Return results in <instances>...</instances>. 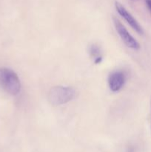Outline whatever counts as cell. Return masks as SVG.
<instances>
[{
    "instance_id": "1",
    "label": "cell",
    "mask_w": 151,
    "mask_h": 152,
    "mask_svg": "<svg viewBox=\"0 0 151 152\" xmlns=\"http://www.w3.org/2000/svg\"><path fill=\"white\" fill-rule=\"evenodd\" d=\"M0 86L12 96L19 94L22 88L17 74L8 68H0Z\"/></svg>"
},
{
    "instance_id": "2",
    "label": "cell",
    "mask_w": 151,
    "mask_h": 152,
    "mask_svg": "<svg viewBox=\"0 0 151 152\" xmlns=\"http://www.w3.org/2000/svg\"><path fill=\"white\" fill-rule=\"evenodd\" d=\"M76 91L74 88L68 86H57L51 88L48 92L47 99L53 106L65 105L74 99Z\"/></svg>"
},
{
    "instance_id": "3",
    "label": "cell",
    "mask_w": 151,
    "mask_h": 152,
    "mask_svg": "<svg viewBox=\"0 0 151 152\" xmlns=\"http://www.w3.org/2000/svg\"><path fill=\"white\" fill-rule=\"evenodd\" d=\"M114 26L118 33V36L121 39L124 44L133 50H139L140 48V45L136 41V39L128 32L125 27L121 24V22L117 18L113 17Z\"/></svg>"
},
{
    "instance_id": "4",
    "label": "cell",
    "mask_w": 151,
    "mask_h": 152,
    "mask_svg": "<svg viewBox=\"0 0 151 152\" xmlns=\"http://www.w3.org/2000/svg\"><path fill=\"white\" fill-rule=\"evenodd\" d=\"M115 7L118 14H119L120 16L127 22V24H128V25H130L137 34H139V35H143L144 31L142 27L141 26L140 24L138 22V21L135 19L134 16H133V15L124 7V6L123 5V4H121V3L118 2V1H115Z\"/></svg>"
},
{
    "instance_id": "5",
    "label": "cell",
    "mask_w": 151,
    "mask_h": 152,
    "mask_svg": "<svg viewBox=\"0 0 151 152\" xmlns=\"http://www.w3.org/2000/svg\"><path fill=\"white\" fill-rule=\"evenodd\" d=\"M126 81L125 74L123 71H115L108 77V86L112 92H118L124 87Z\"/></svg>"
},
{
    "instance_id": "6",
    "label": "cell",
    "mask_w": 151,
    "mask_h": 152,
    "mask_svg": "<svg viewBox=\"0 0 151 152\" xmlns=\"http://www.w3.org/2000/svg\"><path fill=\"white\" fill-rule=\"evenodd\" d=\"M89 53H90L92 57L94 58V59L99 57V56H102L100 48H99V45L95 44L90 46V48H89Z\"/></svg>"
},
{
    "instance_id": "7",
    "label": "cell",
    "mask_w": 151,
    "mask_h": 152,
    "mask_svg": "<svg viewBox=\"0 0 151 152\" xmlns=\"http://www.w3.org/2000/svg\"><path fill=\"white\" fill-rule=\"evenodd\" d=\"M145 3H146V5L147 7L148 10L151 13V0H145Z\"/></svg>"
},
{
    "instance_id": "8",
    "label": "cell",
    "mask_w": 151,
    "mask_h": 152,
    "mask_svg": "<svg viewBox=\"0 0 151 152\" xmlns=\"http://www.w3.org/2000/svg\"><path fill=\"white\" fill-rule=\"evenodd\" d=\"M126 152H135V149L133 147H129L127 149V151H126Z\"/></svg>"
},
{
    "instance_id": "9",
    "label": "cell",
    "mask_w": 151,
    "mask_h": 152,
    "mask_svg": "<svg viewBox=\"0 0 151 152\" xmlns=\"http://www.w3.org/2000/svg\"><path fill=\"white\" fill-rule=\"evenodd\" d=\"M150 108H151V100H150ZM150 128H151V121H150Z\"/></svg>"
}]
</instances>
